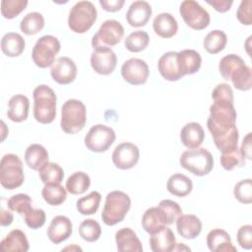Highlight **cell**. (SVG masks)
<instances>
[{
	"label": "cell",
	"instance_id": "cell-1",
	"mask_svg": "<svg viewBox=\"0 0 252 252\" xmlns=\"http://www.w3.org/2000/svg\"><path fill=\"white\" fill-rule=\"evenodd\" d=\"M236 117L233 101L216 99L210 106L207 126L216 147L221 154L238 148L239 133L236 127Z\"/></svg>",
	"mask_w": 252,
	"mask_h": 252
},
{
	"label": "cell",
	"instance_id": "cell-2",
	"mask_svg": "<svg viewBox=\"0 0 252 252\" xmlns=\"http://www.w3.org/2000/svg\"><path fill=\"white\" fill-rule=\"evenodd\" d=\"M33 117L41 124H50L56 117V94L46 86L39 85L32 92Z\"/></svg>",
	"mask_w": 252,
	"mask_h": 252
},
{
	"label": "cell",
	"instance_id": "cell-3",
	"mask_svg": "<svg viewBox=\"0 0 252 252\" xmlns=\"http://www.w3.org/2000/svg\"><path fill=\"white\" fill-rule=\"evenodd\" d=\"M87 122V109L85 104L76 98L66 100L61 108V129L66 134H77L82 131Z\"/></svg>",
	"mask_w": 252,
	"mask_h": 252
},
{
	"label": "cell",
	"instance_id": "cell-4",
	"mask_svg": "<svg viewBox=\"0 0 252 252\" xmlns=\"http://www.w3.org/2000/svg\"><path fill=\"white\" fill-rule=\"evenodd\" d=\"M131 207V199L122 191L109 192L105 197L101 220L106 225H115L122 221Z\"/></svg>",
	"mask_w": 252,
	"mask_h": 252
},
{
	"label": "cell",
	"instance_id": "cell-5",
	"mask_svg": "<svg viewBox=\"0 0 252 252\" xmlns=\"http://www.w3.org/2000/svg\"><path fill=\"white\" fill-rule=\"evenodd\" d=\"M97 18V11L91 1H79L70 10L68 27L76 33L88 32Z\"/></svg>",
	"mask_w": 252,
	"mask_h": 252
},
{
	"label": "cell",
	"instance_id": "cell-6",
	"mask_svg": "<svg viewBox=\"0 0 252 252\" xmlns=\"http://www.w3.org/2000/svg\"><path fill=\"white\" fill-rule=\"evenodd\" d=\"M180 165L196 176L209 174L214 167L212 154L205 148H197L182 153L179 159Z\"/></svg>",
	"mask_w": 252,
	"mask_h": 252
},
{
	"label": "cell",
	"instance_id": "cell-7",
	"mask_svg": "<svg viewBox=\"0 0 252 252\" xmlns=\"http://www.w3.org/2000/svg\"><path fill=\"white\" fill-rule=\"evenodd\" d=\"M25 180L23 162L14 154L4 155L0 161V183L8 190L20 187Z\"/></svg>",
	"mask_w": 252,
	"mask_h": 252
},
{
	"label": "cell",
	"instance_id": "cell-8",
	"mask_svg": "<svg viewBox=\"0 0 252 252\" xmlns=\"http://www.w3.org/2000/svg\"><path fill=\"white\" fill-rule=\"evenodd\" d=\"M60 42L57 37L51 34H45L37 39L32 47V58L33 63L39 68L52 66L55 57L60 51Z\"/></svg>",
	"mask_w": 252,
	"mask_h": 252
},
{
	"label": "cell",
	"instance_id": "cell-9",
	"mask_svg": "<svg viewBox=\"0 0 252 252\" xmlns=\"http://www.w3.org/2000/svg\"><path fill=\"white\" fill-rule=\"evenodd\" d=\"M124 36V28L116 20H106L101 24L92 38L94 49L99 47H112L118 44Z\"/></svg>",
	"mask_w": 252,
	"mask_h": 252
},
{
	"label": "cell",
	"instance_id": "cell-10",
	"mask_svg": "<svg viewBox=\"0 0 252 252\" xmlns=\"http://www.w3.org/2000/svg\"><path fill=\"white\" fill-rule=\"evenodd\" d=\"M179 13L185 24L195 31H202L210 25V14L194 0H185L181 2Z\"/></svg>",
	"mask_w": 252,
	"mask_h": 252
},
{
	"label": "cell",
	"instance_id": "cell-11",
	"mask_svg": "<svg viewBox=\"0 0 252 252\" xmlns=\"http://www.w3.org/2000/svg\"><path fill=\"white\" fill-rule=\"evenodd\" d=\"M116 138L114 130L104 124L94 125L85 136L86 147L94 153L107 151Z\"/></svg>",
	"mask_w": 252,
	"mask_h": 252
},
{
	"label": "cell",
	"instance_id": "cell-12",
	"mask_svg": "<svg viewBox=\"0 0 252 252\" xmlns=\"http://www.w3.org/2000/svg\"><path fill=\"white\" fill-rule=\"evenodd\" d=\"M150 70L145 60L140 58H130L121 67L123 79L133 86L144 85L149 78Z\"/></svg>",
	"mask_w": 252,
	"mask_h": 252
},
{
	"label": "cell",
	"instance_id": "cell-13",
	"mask_svg": "<svg viewBox=\"0 0 252 252\" xmlns=\"http://www.w3.org/2000/svg\"><path fill=\"white\" fill-rule=\"evenodd\" d=\"M112 162L119 169L134 167L140 158V150L133 143L124 142L117 145L112 153Z\"/></svg>",
	"mask_w": 252,
	"mask_h": 252
},
{
	"label": "cell",
	"instance_id": "cell-14",
	"mask_svg": "<svg viewBox=\"0 0 252 252\" xmlns=\"http://www.w3.org/2000/svg\"><path fill=\"white\" fill-rule=\"evenodd\" d=\"M117 64L115 52L110 47H99L94 49L91 55V66L99 75L111 74Z\"/></svg>",
	"mask_w": 252,
	"mask_h": 252
},
{
	"label": "cell",
	"instance_id": "cell-15",
	"mask_svg": "<svg viewBox=\"0 0 252 252\" xmlns=\"http://www.w3.org/2000/svg\"><path fill=\"white\" fill-rule=\"evenodd\" d=\"M77 72L78 70L75 62L66 56L58 57L50 69L52 79L60 85H68L74 82Z\"/></svg>",
	"mask_w": 252,
	"mask_h": 252
},
{
	"label": "cell",
	"instance_id": "cell-16",
	"mask_svg": "<svg viewBox=\"0 0 252 252\" xmlns=\"http://www.w3.org/2000/svg\"><path fill=\"white\" fill-rule=\"evenodd\" d=\"M73 232V224L69 218L65 216H56L50 221L47 228L48 239L54 243L59 244L68 239Z\"/></svg>",
	"mask_w": 252,
	"mask_h": 252
},
{
	"label": "cell",
	"instance_id": "cell-17",
	"mask_svg": "<svg viewBox=\"0 0 252 252\" xmlns=\"http://www.w3.org/2000/svg\"><path fill=\"white\" fill-rule=\"evenodd\" d=\"M158 68L161 77L166 81L175 82L184 77L179 67L177 52L175 51H168L162 54L158 59Z\"/></svg>",
	"mask_w": 252,
	"mask_h": 252
},
{
	"label": "cell",
	"instance_id": "cell-18",
	"mask_svg": "<svg viewBox=\"0 0 252 252\" xmlns=\"http://www.w3.org/2000/svg\"><path fill=\"white\" fill-rule=\"evenodd\" d=\"M153 10L147 1H134L126 13L127 23L134 28L144 27L150 21Z\"/></svg>",
	"mask_w": 252,
	"mask_h": 252
},
{
	"label": "cell",
	"instance_id": "cell-19",
	"mask_svg": "<svg viewBox=\"0 0 252 252\" xmlns=\"http://www.w3.org/2000/svg\"><path fill=\"white\" fill-rule=\"evenodd\" d=\"M175 221L178 234L185 239H194L201 233L202 221L195 215L181 214Z\"/></svg>",
	"mask_w": 252,
	"mask_h": 252
},
{
	"label": "cell",
	"instance_id": "cell-20",
	"mask_svg": "<svg viewBox=\"0 0 252 252\" xmlns=\"http://www.w3.org/2000/svg\"><path fill=\"white\" fill-rule=\"evenodd\" d=\"M115 242L119 252H142L143 246L136 232L130 227H123L116 231Z\"/></svg>",
	"mask_w": 252,
	"mask_h": 252
},
{
	"label": "cell",
	"instance_id": "cell-21",
	"mask_svg": "<svg viewBox=\"0 0 252 252\" xmlns=\"http://www.w3.org/2000/svg\"><path fill=\"white\" fill-rule=\"evenodd\" d=\"M205 139V132L200 123H186L180 131L181 143L189 150L199 148Z\"/></svg>",
	"mask_w": 252,
	"mask_h": 252
},
{
	"label": "cell",
	"instance_id": "cell-22",
	"mask_svg": "<svg viewBox=\"0 0 252 252\" xmlns=\"http://www.w3.org/2000/svg\"><path fill=\"white\" fill-rule=\"evenodd\" d=\"M207 245L213 252H235L230 235L221 228H214L207 235Z\"/></svg>",
	"mask_w": 252,
	"mask_h": 252
},
{
	"label": "cell",
	"instance_id": "cell-23",
	"mask_svg": "<svg viewBox=\"0 0 252 252\" xmlns=\"http://www.w3.org/2000/svg\"><path fill=\"white\" fill-rule=\"evenodd\" d=\"M150 246L154 252H170L174 251L176 239L173 231L169 227H163L159 231L151 234Z\"/></svg>",
	"mask_w": 252,
	"mask_h": 252
},
{
	"label": "cell",
	"instance_id": "cell-24",
	"mask_svg": "<svg viewBox=\"0 0 252 252\" xmlns=\"http://www.w3.org/2000/svg\"><path fill=\"white\" fill-rule=\"evenodd\" d=\"M167 225L166 218L161 211V209L157 207H152L148 209L142 218V226L146 232L149 234H154Z\"/></svg>",
	"mask_w": 252,
	"mask_h": 252
},
{
	"label": "cell",
	"instance_id": "cell-25",
	"mask_svg": "<svg viewBox=\"0 0 252 252\" xmlns=\"http://www.w3.org/2000/svg\"><path fill=\"white\" fill-rule=\"evenodd\" d=\"M30 100L24 94L13 95L8 102L7 116L13 122H23L28 118Z\"/></svg>",
	"mask_w": 252,
	"mask_h": 252
},
{
	"label": "cell",
	"instance_id": "cell-26",
	"mask_svg": "<svg viewBox=\"0 0 252 252\" xmlns=\"http://www.w3.org/2000/svg\"><path fill=\"white\" fill-rule=\"evenodd\" d=\"M155 32L162 38H170L176 34L178 24L176 19L169 13H160L153 21Z\"/></svg>",
	"mask_w": 252,
	"mask_h": 252
},
{
	"label": "cell",
	"instance_id": "cell-27",
	"mask_svg": "<svg viewBox=\"0 0 252 252\" xmlns=\"http://www.w3.org/2000/svg\"><path fill=\"white\" fill-rule=\"evenodd\" d=\"M29 248L28 238L21 229L11 230L0 242V250L4 252H27Z\"/></svg>",
	"mask_w": 252,
	"mask_h": 252
},
{
	"label": "cell",
	"instance_id": "cell-28",
	"mask_svg": "<svg viewBox=\"0 0 252 252\" xmlns=\"http://www.w3.org/2000/svg\"><path fill=\"white\" fill-rule=\"evenodd\" d=\"M177 59L183 76L195 74L201 68V55L194 49H184L177 52Z\"/></svg>",
	"mask_w": 252,
	"mask_h": 252
},
{
	"label": "cell",
	"instance_id": "cell-29",
	"mask_svg": "<svg viewBox=\"0 0 252 252\" xmlns=\"http://www.w3.org/2000/svg\"><path fill=\"white\" fill-rule=\"evenodd\" d=\"M49 155L47 150L39 144L30 145L25 152V161L32 170H39L48 162Z\"/></svg>",
	"mask_w": 252,
	"mask_h": 252
},
{
	"label": "cell",
	"instance_id": "cell-30",
	"mask_svg": "<svg viewBox=\"0 0 252 252\" xmlns=\"http://www.w3.org/2000/svg\"><path fill=\"white\" fill-rule=\"evenodd\" d=\"M167 191L176 197H185L189 195L193 189V183L191 178L182 174H172L166 182Z\"/></svg>",
	"mask_w": 252,
	"mask_h": 252
},
{
	"label": "cell",
	"instance_id": "cell-31",
	"mask_svg": "<svg viewBox=\"0 0 252 252\" xmlns=\"http://www.w3.org/2000/svg\"><path fill=\"white\" fill-rule=\"evenodd\" d=\"M26 47L24 37L18 32L5 33L1 39V49L3 53L9 57H17L21 55Z\"/></svg>",
	"mask_w": 252,
	"mask_h": 252
},
{
	"label": "cell",
	"instance_id": "cell-32",
	"mask_svg": "<svg viewBox=\"0 0 252 252\" xmlns=\"http://www.w3.org/2000/svg\"><path fill=\"white\" fill-rule=\"evenodd\" d=\"M228 81H231L233 87L239 91H249L252 87V74L249 66L242 62L229 75Z\"/></svg>",
	"mask_w": 252,
	"mask_h": 252
},
{
	"label": "cell",
	"instance_id": "cell-33",
	"mask_svg": "<svg viewBox=\"0 0 252 252\" xmlns=\"http://www.w3.org/2000/svg\"><path fill=\"white\" fill-rule=\"evenodd\" d=\"M227 42V36L223 31H211L204 38L203 46L210 54H217L224 49Z\"/></svg>",
	"mask_w": 252,
	"mask_h": 252
},
{
	"label": "cell",
	"instance_id": "cell-34",
	"mask_svg": "<svg viewBox=\"0 0 252 252\" xmlns=\"http://www.w3.org/2000/svg\"><path fill=\"white\" fill-rule=\"evenodd\" d=\"M90 185V176L83 171H76L68 177L66 181V190L73 195H81L89 189Z\"/></svg>",
	"mask_w": 252,
	"mask_h": 252
},
{
	"label": "cell",
	"instance_id": "cell-35",
	"mask_svg": "<svg viewBox=\"0 0 252 252\" xmlns=\"http://www.w3.org/2000/svg\"><path fill=\"white\" fill-rule=\"evenodd\" d=\"M38 175L44 185L60 184L64 177V171L58 163L48 161L38 170Z\"/></svg>",
	"mask_w": 252,
	"mask_h": 252
},
{
	"label": "cell",
	"instance_id": "cell-36",
	"mask_svg": "<svg viewBox=\"0 0 252 252\" xmlns=\"http://www.w3.org/2000/svg\"><path fill=\"white\" fill-rule=\"evenodd\" d=\"M44 27V18L39 12L27 14L20 23L21 31L27 35H33L40 32Z\"/></svg>",
	"mask_w": 252,
	"mask_h": 252
},
{
	"label": "cell",
	"instance_id": "cell-37",
	"mask_svg": "<svg viewBox=\"0 0 252 252\" xmlns=\"http://www.w3.org/2000/svg\"><path fill=\"white\" fill-rule=\"evenodd\" d=\"M43 200L50 206H59L67 198V190L60 184L44 185L41 190Z\"/></svg>",
	"mask_w": 252,
	"mask_h": 252
},
{
	"label": "cell",
	"instance_id": "cell-38",
	"mask_svg": "<svg viewBox=\"0 0 252 252\" xmlns=\"http://www.w3.org/2000/svg\"><path fill=\"white\" fill-rule=\"evenodd\" d=\"M101 200V195L97 191H92L87 196L80 198L76 203V208L81 215L89 216L96 213Z\"/></svg>",
	"mask_w": 252,
	"mask_h": 252
},
{
	"label": "cell",
	"instance_id": "cell-39",
	"mask_svg": "<svg viewBox=\"0 0 252 252\" xmlns=\"http://www.w3.org/2000/svg\"><path fill=\"white\" fill-rule=\"evenodd\" d=\"M150 42V36L145 31H136L131 32L125 39L124 45L130 52H141L147 48Z\"/></svg>",
	"mask_w": 252,
	"mask_h": 252
},
{
	"label": "cell",
	"instance_id": "cell-40",
	"mask_svg": "<svg viewBox=\"0 0 252 252\" xmlns=\"http://www.w3.org/2000/svg\"><path fill=\"white\" fill-rule=\"evenodd\" d=\"M79 234L84 240L88 242H94L98 240L101 235L100 224L94 219L84 220L80 223Z\"/></svg>",
	"mask_w": 252,
	"mask_h": 252
},
{
	"label": "cell",
	"instance_id": "cell-41",
	"mask_svg": "<svg viewBox=\"0 0 252 252\" xmlns=\"http://www.w3.org/2000/svg\"><path fill=\"white\" fill-rule=\"evenodd\" d=\"M32 198L29 195L20 193L10 197V199L7 201V207L9 210L24 216L32 209Z\"/></svg>",
	"mask_w": 252,
	"mask_h": 252
},
{
	"label": "cell",
	"instance_id": "cell-42",
	"mask_svg": "<svg viewBox=\"0 0 252 252\" xmlns=\"http://www.w3.org/2000/svg\"><path fill=\"white\" fill-rule=\"evenodd\" d=\"M28 3L27 0H2L1 14L5 19H14L26 9Z\"/></svg>",
	"mask_w": 252,
	"mask_h": 252
},
{
	"label": "cell",
	"instance_id": "cell-43",
	"mask_svg": "<svg viewBox=\"0 0 252 252\" xmlns=\"http://www.w3.org/2000/svg\"><path fill=\"white\" fill-rule=\"evenodd\" d=\"M220 164L225 170H232L235 167L245 165V158L242 157L239 148L227 153H222L220 156Z\"/></svg>",
	"mask_w": 252,
	"mask_h": 252
},
{
	"label": "cell",
	"instance_id": "cell-44",
	"mask_svg": "<svg viewBox=\"0 0 252 252\" xmlns=\"http://www.w3.org/2000/svg\"><path fill=\"white\" fill-rule=\"evenodd\" d=\"M234 198L242 204H250L252 202V180L250 178L242 179L234 185Z\"/></svg>",
	"mask_w": 252,
	"mask_h": 252
},
{
	"label": "cell",
	"instance_id": "cell-45",
	"mask_svg": "<svg viewBox=\"0 0 252 252\" xmlns=\"http://www.w3.org/2000/svg\"><path fill=\"white\" fill-rule=\"evenodd\" d=\"M242 62H244V60L236 54H228L223 56L219 63V71L220 76L224 80L228 81L230 73Z\"/></svg>",
	"mask_w": 252,
	"mask_h": 252
},
{
	"label": "cell",
	"instance_id": "cell-46",
	"mask_svg": "<svg viewBox=\"0 0 252 252\" xmlns=\"http://www.w3.org/2000/svg\"><path fill=\"white\" fill-rule=\"evenodd\" d=\"M158 206L163 212V214L166 218L167 225L172 224L177 220V218L182 214L181 207L178 205V203H176L172 200H168V199L162 200L159 202V204Z\"/></svg>",
	"mask_w": 252,
	"mask_h": 252
},
{
	"label": "cell",
	"instance_id": "cell-47",
	"mask_svg": "<svg viewBox=\"0 0 252 252\" xmlns=\"http://www.w3.org/2000/svg\"><path fill=\"white\" fill-rule=\"evenodd\" d=\"M46 215L42 209H32L24 215L26 224L32 229H37L45 223Z\"/></svg>",
	"mask_w": 252,
	"mask_h": 252
},
{
	"label": "cell",
	"instance_id": "cell-48",
	"mask_svg": "<svg viewBox=\"0 0 252 252\" xmlns=\"http://www.w3.org/2000/svg\"><path fill=\"white\" fill-rule=\"evenodd\" d=\"M236 240L240 247L249 250L252 248V225L244 224L239 227L236 234Z\"/></svg>",
	"mask_w": 252,
	"mask_h": 252
},
{
	"label": "cell",
	"instance_id": "cell-49",
	"mask_svg": "<svg viewBox=\"0 0 252 252\" xmlns=\"http://www.w3.org/2000/svg\"><path fill=\"white\" fill-rule=\"evenodd\" d=\"M252 1L251 0H243L240 2V5L236 12L237 20L245 26H251L252 24V13H251Z\"/></svg>",
	"mask_w": 252,
	"mask_h": 252
},
{
	"label": "cell",
	"instance_id": "cell-50",
	"mask_svg": "<svg viewBox=\"0 0 252 252\" xmlns=\"http://www.w3.org/2000/svg\"><path fill=\"white\" fill-rule=\"evenodd\" d=\"M124 3V0H99L102 9L107 12H117L121 10Z\"/></svg>",
	"mask_w": 252,
	"mask_h": 252
},
{
	"label": "cell",
	"instance_id": "cell-51",
	"mask_svg": "<svg viewBox=\"0 0 252 252\" xmlns=\"http://www.w3.org/2000/svg\"><path fill=\"white\" fill-rule=\"evenodd\" d=\"M207 3L211 5L216 11L220 13H224L231 8L233 1L232 0H207Z\"/></svg>",
	"mask_w": 252,
	"mask_h": 252
},
{
	"label": "cell",
	"instance_id": "cell-52",
	"mask_svg": "<svg viewBox=\"0 0 252 252\" xmlns=\"http://www.w3.org/2000/svg\"><path fill=\"white\" fill-rule=\"evenodd\" d=\"M251 133H248L243 141H242V144H241V148L239 149L240 150V153L242 155V157L244 158H247V159H251L252 158V156H251Z\"/></svg>",
	"mask_w": 252,
	"mask_h": 252
},
{
	"label": "cell",
	"instance_id": "cell-53",
	"mask_svg": "<svg viewBox=\"0 0 252 252\" xmlns=\"http://www.w3.org/2000/svg\"><path fill=\"white\" fill-rule=\"evenodd\" d=\"M11 211V210H10ZM10 211H6L3 207L1 208V217H0V224L2 226L10 225L13 222L14 217Z\"/></svg>",
	"mask_w": 252,
	"mask_h": 252
},
{
	"label": "cell",
	"instance_id": "cell-54",
	"mask_svg": "<svg viewBox=\"0 0 252 252\" xmlns=\"http://www.w3.org/2000/svg\"><path fill=\"white\" fill-rule=\"evenodd\" d=\"M187 250V251H190V248L186 247L184 245V243H176V246L174 248V251H179V250Z\"/></svg>",
	"mask_w": 252,
	"mask_h": 252
},
{
	"label": "cell",
	"instance_id": "cell-55",
	"mask_svg": "<svg viewBox=\"0 0 252 252\" xmlns=\"http://www.w3.org/2000/svg\"><path fill=\"white\" fill-rule=\"evenodd\" d=\"M63 250H80V251H82V248L77 245H73V246H67L64 249H62V251Z\"/></svg>",
	"mask_w": 252,
	"mask_h": 252
}]
</instances>
